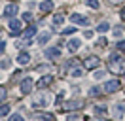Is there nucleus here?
Segmentation results:
<instances>
[{
	"instance_id": "5",
	"label": "nucleus",
	"mask_w": 125,
	"mask_h": 121,
	"mask_svg": "<svg viewBox=\"0 0 125 121\" xmlns=\"http://www.w3.org/2000/svg\"><path fill=\"white\" fill-rule=\"evenodd\" d=\"M10 34H11V36H19V34H21V32H23V30H21V21H19V19H10Z\"/></svg>"
},
{
	"instance_id": "41",
	"label": "nucleus",
	"mask_w": 125,
	"mask_h": 121,
	"mask_svg": "<svg viewBox=\"0 0 125 121\" xmlns=\"http://www.w3.org/2000/svg\"><path fill=\"white\" fill-rule=\"evenodd\" d=\"M123 78H125V74H123Z\"/></svg>"
},
{
	"instance_id": "26",
	"label": "nucleus",
	"mask_w": 125,
	"mask_h": 121,
	"mask_svg": "<svg viewBox=\"0 0 125 121\" xmlns=\"http://www.w3.org/2000/svg\"><path fill=\"white\" fill-rule=\"evenodd\" d=\"M23 19H25L27 23H31V21H32V13H31V11H25V13H23Z\"/></svg>"
},
{
	"instance_id": "34",
	"label": "nucleus",
	"mask_w": 125,
	"mask_h": 121,
	"mask_svg": "<svg viewBox=\"0 0 125 121\" xmlns=\"http://www.w3.org/2000/svg\"><path fill=\"white\" fill-rule=\"evenodd\" d=\"M83 36H85V38H91V36H93V32H91V30H85V32H83Z\"/></svg>"
},
{
	"instance_id": "3",
	"label": "nucleus",
	"mask_w": 125,
	"mask_h": 121,
	"mask_svg": "<svg viewBox=\"0 0 125 121\" xmlns=\"http://www.w3.org/2000/svg\"><path fill=\"white\" fill-rule=\"evenodd\" d=\"M59 108H61V112H74V110L82 108V102L80 100H68V102H62Z\"/></svg>"
},
{
	"instance_id": "20",
	"label": "nucleus",
	"mask_w": 125,
	"mask_h": 121,
	"mask_svg": "<svg viewBox=\"0 0 125 121\" xmlns=\"http://www.w3.org/2000/svg\"><path fill=\"white\" fill-rule=\"evenodd\" d=\"M106 112H108V108H104L102 104L95 106V113H99V115H102V113H106Z\"/></svg>"
},
{
	"instance_id": "10",
	"label": "nucleus",
	"mask_w": 125,
	"mask_h": 121,
	"mask_svg": "<svg viewBox=\"0 0 125 121\" xmlns=\"http://www.w3.org/2000/svg\"><path fill=\"white\" fill-rule=\"evenodd\" d=\"M32 119H34V121H55V115H51V113L36 112L34 115H32Z\"/></svg>"
},
{
	"instance_id": "21",
	"label": "nucleus",
	"mask_w": 125,
	"mask_h": 121,
	"mask_svg": "<svg viewBox=\"0 0 125 121\" xmlns=\"http://www.w3.org/2000/svg\"><path fill=\"white\" fill-rule=\"evenodd\" d=\"M87 6L93 8V10H99V8H101V4H99V0H87Z\"/></svg>"
},
{
	"instance_id": "23",
	"label": "nucleus",
	"mask_w": 125,
	"mask_h": 121,
	"mask_svg": "<svg viewBox=\"0 0 125 121\" xmlns=\"http://www.w3.org/2000/svg\"><path fill=\"white\" fill-rule=\"evenodd\" d=\"M106 30H108V23H101L97 27V32H106Z\"/></svg>"
},
{
	"instance_id": "27",
	"label": "nucleus",
	"mask_w": 125,
	"mask_h": 121,
	"mask_svg": "<svg viewBox=\"0 0 125 121\" xmlns=\"http://www.w3.org/2000/svg\"><path fill=\"white\" fill-rule=\"evenodd\" d=\"M93 78H95V80H102V78H104V72H101V70H97V72L93 74Z\"/></svg>"
},
{
	"instance_id": "18",
	"label": "nucleus",
	"mask_w": 125,
	"mask_h": 121,
	"mask_svg": "<svg viewBox=\"0 0 125 121\" xmlns=\"http://www.w3.org/2000/svg\"><path fill=\"white\" fill-rule=\"evenodd\" d=\"M49 38H51V32H44V34H42V36L38 38V44H46V42H49Z\"/></svg>"
},
{
	"instance_id": "19",
	"label": "nucleus",
	"mask_w": 125,
	"mask_h": 121,
	"mask_svg": "<svg viewBox=\"0 0 125 121\" xmlns=\"http://www.w3.org/2000/svg\"><path fill=\"white\" fill-rule=\"evenodd\" d=\"M70 76L72 78H80V76H83V70H82V68H72Z\"/></svg>"
},
{
	"instance_id": "2",
	"label": "nucleus",
	"mask_w": 125,
	"mask_h": 121,
	"mask_svg": "<svg viewBox=\"0 0 125 121\" xmlns=\"http://www.w3.org/2000/svg\"><path fill=\"white\" fill-rule=\"evenodd\" d=\"M49 102H51V95L49 93H38V95L32 97L31 106L32 108H46V106H49Z\"/></svg>"
},
{
	"instance_id": "22",
	"label": "nucleus",
	"mask_w": 125,
	"mask_h": 121,
	"mask_svg": "<svg viewBox=\"0 0 125 121\" xmlns=\"http://www.w3.org/2000/svg\"><path fill=\"white\" fill-rule=\"evenodd\" d=\"M8 113H10V106H0V117H4Z\"/></svg>"
},
{
	"instance_id": "30",
	"label": "nucleus",
	"mask_w": 125,
	"mask_h": 121,
	"mask_svg": "<svg viewBox=\"0 0 125 121\" xmlns=\"http://www.w3.org/2000/svg\"><path fill=\"white\" fill-rule=\"evenodd\" d=\"M0 68H10V62L8 60H0Z\"/></svg>"
},
{
	"instance_id": "12",
	"label": "nucleus",
	"mask_w": 125,
	"mask_h": 121,
	"mask_svg": "<svg viewBox=\"0 0 125 121\" xmlns=\"http://www.w3.org/2000/svg\"><path fill=\"white\" fill-rule=\"evenodd\" d=\"M46 57L47 59H59L61 57V49L59 47H49V49H46Z\"/></svg>"
},
{
	"instance_id": "32",
	"label": "nucleus",
	"mask_w": 125,
	"mask_h": 121,
	"mask_svg": "<svg viewBox=\"0 0 125 121\" xmlns=\"http://www.w3.org/2000/svg\"><path fill=\"white\" fill-rule=\"evenodd\" d=\"M119 34H121V27H116L114 29V36H119Z\"/></svg>"
},
{
	"instance_id": "6",
	"label": "nucleus",
	"mask_w": 125,
	"mask_h": 121,
	"mask_svg": "<svg viewBox=\"0 0 125 121\" xmlns=\"http://www.w3.org/2000/svg\"><path fill=\"white\" fill-rule=\"evenodd\" d=\"M99 64H101V59H99V57H87V59L83 60V66H85L87 70H95V68H99Z\"/></svg>"
},
{
	"instance_id": "11",
	"label": "nucleus",
	"mask_w": 125,
	"mask_h": 121,
	"mask_svg": "<svg viewBox=\"0 0 125 121\" xmlns=\"http://www.w3.org/2000/svg\"><path fill=\"white\" fill-rule=\"evenodd\" d=\"M123 113H125V106L123 104H114L112 106V115H114L116 119L123 117Z\"/></svg>"
},
{
	"instance_id": "28",
	"label": "nucleus",
	"mask_w": 125,
	"mask_h": 121,
	"mask_svg": "<svg viewBox=\"0 0 125 121\" xmlns=\"http://www.w3.org/2000/svg\"><path fill=\"white\" fill-rule=\"evenodd\" d=\"M74 30H76V29H74V27H66V29H62L61 32H62V34H72Z\"/></svg>"
},
{
	"instance_id": "40",
	"label": "nucleus",
	"mask_w": 125,
	"mask_h": 121,
	"mask_svg": "<svg viewBox=\"0 0 125 121\" xmlns=\"http://www.w3.org/2000/svg\"><path fill=\"white\" fill-rule=\"evenodd\" d=\"M0 80H2V76H0Z\"/></svg>"
},
{
	"instance_id": "31",
	"label": "nucleus",
	"mask_w": 125,
	"mask_h": 121,
	"mask_svg": "<svg viewBox=\"0 0 125 121\" xmlns=\"http://www.w3.org/2000/svg\"><path fill=\"white\" fill-rule=\"evenodd\" d=\"M6 97V89L4 87H0V102H2V98Z\"/></svg>"
},
{
	"instance_id": "33",
	"label": "nucleus",
	"mask_w": 125,
	"mask_h": 121,
	"mask_svg": "<svg viewBox=\"0 0 125 121\" xmlns=\"http://www.w3.org/2000/svg\"><path fill=\"white\" fill-rule=\"evenodd\" d=\"M4 49H6V42L2 40V42H0V53H4Z\"/></svg>"
},
{
	"instance_id": "15",
	"label": "nucleus",
	"mask_w": 125,
	"mask_h": 121,
	"mask_svg": "<svg viewBox=\"0 0 125 121\" xmlns=\"http://www.w3.org/2000/svg\"><path fill=\"white\" fill-rule=\"evenodd\" d=\"M17 62H19L21 66L29 64V62H31V55H29V53H19V55H17Z\"/></svg>"
},
{
	"instance_id": "39",
	"label": "nucleus",
	"mask_w": 125,
	"mask_h": 121,
	"mask_svg": "<svg viewBox=\"0 0 125 121\" xmlns=\"http://www.w3.org/2000/svg\"><path fill=\"white\" fill-rule=\"evenodd\" d=\"M0 38H4V34H2V32H0Z\"/></svg>"
},
{
	"instance_id": "9",
	"label": "nucleus",
	"mask_w": 125,
	"mask_h": 121,
	"mask_svg": "<svg viewBox=\"0 0 125 121\" xmlns=\"http://www.w3.org/2000/svg\"><path fill=\"white\" fill-rule=\"evenodd\" d=\"M32 87H34V83H32L31 78H25L23 81H21V93H23V95H29L32 91Z\"/></svg>"
},
{
	"instance_id": "14",
	"label": "nucleus",
	"mask_w": 125,
	"mask_h": 121,
	"mask_svg": "<svg viewBox=\"0 0 125 121\" xmlns=\"http://www.w3.org/2000/svg\"><path fill=\"white\" fill-rule=\"evenodd\" d=\"M51 81H53V76H42V78H40V81L36 83V85H38L40 89H44V87H47Z\"/></svg>"
},
{
	"instance_id": "1",
	"label": "nucleus",
	"mask_w": 125,
	"mask_h": 121,
	"mask_svg": "<svg viewBox=\"0 0 125 121\" xmlns=\"http://www.w3.org/2000/svg\"><path fill=\"white\" fill-rule=\"evenodd\" d=\"M108 68L114 74H121L123 72V59H121L119 53H112L108 57Z\"/></svg>"
},
{
	"instance_id": "7",
	"label": "nucleus",
	"mask_w": 125,
	"mask_h": 121,
	"mask_svg": "<svg viewBox=\"0 0 125 121\" xmlns=\"http://www.w3.org/2000/svg\"><path fill=\"white\" fill-rule=\"evenodd\" d=\"M104 93H116L117 89H119V81L117 80H110V81H106L104 83Z\"/></svg>"
},
{
	"instance_id": "36",
	"label": "nucleus",
	"mask_w": 125,
	"mask_h": 121,
	"mask_svg": "<svg viewBox=\"0 0 125 121\" xmlns=\"http://www.w3.org/2000/svg\"><path fill=\"white\" fill-rule=\"evenodd\" d=\"M112 4H119V2H123V0H110Z\"/></svg>"
},
{
	"instance_id": "37",
	"label": "nucleus",
	"mask_w": 125,
	"mask_h": 121,
	"mask_svg": "<svg viewBox=\"0 0 125 121\" xmlns=\"http://www.w3.org/2000/svg\"><path fill=\"white\" fill-rule=\"evenodd\" d=\"M66 121H78V119H76V117H68Z\"/></svg>"
},
{
	"instance_id": "13",
	"label": "nucleus",
	"mask_w": 125,
	"mask_h": 121,
	"mask_svg": "<svg viewBox=\"0 0 125 121\" xmlns=\"http://www.w3.org/2000/svg\"><path fill=\"white\" fill-rule=\"evenodd\" d=\"M80 47H82V42H80L78 38H72L70 42H68V51L70 53H76Z\"/></svg>"
},
{
	"instance_id": "4",
	"label": "nucleus",
	"mask_w": 125,
	"mask_h": 121,
	"mask_svg": "<svg viewBox=\"0 0 125 121\" xmlns=\"http://www.w3.org/2000/svg\"><path fill=\"white\" fill-rule=\"evenodd\" d=\"M70 21L74 23V25H89V17H85L83 13H72L70 15Z\"/></svg>"
},
{
	"instance_id": "35",
	"label": "nucleus",
	"mask_w": 125,
	"mask_h": 121,
	"mask_svg": "<svg viewBox=\"0 0 125 121\" xmlns=\"http://www.w3.org/2000/svg\"><path fill=\"white\" fill-rule=\"evenodd\" d=\"M121 19H123V21H125V8H123V10H121Z\"/></svg>"
},
{
	"instance_id": "25",
	"label": "nucleus",
	"mask_w": 125,
	"mask_h": 121,
	"mask_svg": "<svg viewBox=\"0 0 125 121\" xmlns=\"http://www.w3.org/2000/svg\"><path fill=\"white\" fill-rule=\"evenodd\" d=\"M10 121H25V119H23V115H21V113H13V115L10 117Z\"/></svg>"
},
{
	"instance_id": "29",
	"label": "nucleus",
	"mask_w": 125,
	"mask_h": 121,
	"mask_svg": "<svg viewBox=\"0 0 125 121\" xmlns=\"http://www.w3.org/2000/svg\"><path fill=\"white\" fill-rule=\"evenodd\" d=\"M117 49H119V51H125V40L117 42Z\"/></svg>"
},
{
	"instance_id": "8",
	"label": "nucleus",
	"mask_w": 125,
	"mask_h": 121,
	"mask_svg": "<svg viewBox=\"0 0 125 121\" xmlns=\"http://www.w3.org/2000/svg\"><path fill=\"white\" fill-rule=\"evenodd\" d=\"M17 10H19V6H17V4H8V6L4 8L2 15H4V17H8V19H11V17L17 13Z\"/></svg>"
},
{
	"instance_id": "16",
	"label": "nucleus",
	"mask_w": 125,
	"mask_h": 121,
	"mask_svg": "<svg viewBox=\"0 0 125 121\" xmlns=\"http://www.w3.org/2000/svg\"><path fill=\"white\" fill-rule=\"evenodd\" d=\"M40 10H42L44 13H47V11H51V10H53V2H51V0H44V2L40 4Z\"/></svg>"
},
{
	"instance_id": "38",
	"label": "nucleus",
	"mask_w": 125,
	"mask_h": 121,
	"mask_svg": "<svg viewBox=\"0 0 125 121\" xmlns=\"http://www.w3.org/2000/svg\"><path fill=\"white\" fill-rule=\"evenodd\" d=\"M93 121H104V119H93Z\"/></svg>"
},
{
	"instance_id": "17",
	"label": "nucleus",
	"mask_w": 125,
	"mask_h": 121,
	"mask_svg": "<svg viewBox=\"0 0 125 121\" xmlns=\"http://www.w3.org/2000/svg\"><path fill=\"white\" fill-rule=\"evenodd\" d=\"M62 23H64V15H62V13H57L53 17V25H55V27H62Z\"/></svg>"
},
{
	"instance_id": "24",
	"label": "nucleus",
	"mask_w": 125,
	"mask_h": 121,
	"mask_svg": "<svg viewBox=\"0 0 125 121\" xmlns=\"http://www.w3.org/2000/svg\"><path fill=\"white\" fill-rule=\"evenodd\" d=\"M89 95H91V97H99V95H101V89H99V87H91Z\"/></svg>"
}]
</instances>
